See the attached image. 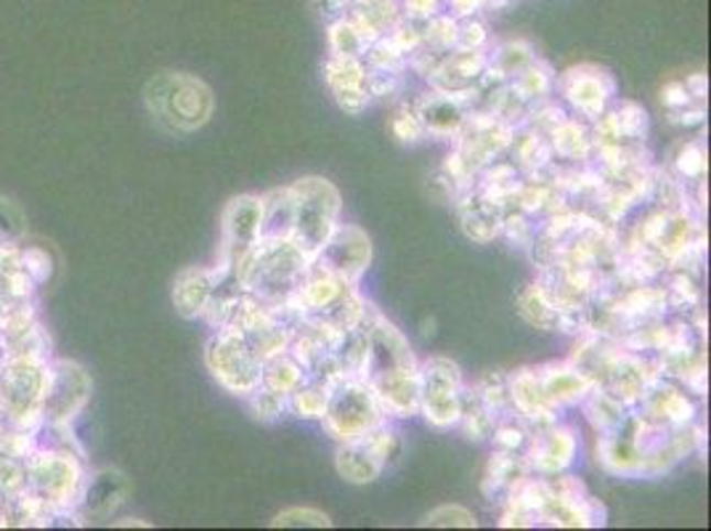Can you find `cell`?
Returning <instances> with one entry per match:
<instances>
[{
    "label": "cell",
    "instance_id": "1",
    "mask_svg": "<svg viewBox=\"0 0 711 531\" xmlns=\"http://www.w3.org/2000/svg\"><path fill=\"white\" fill-rule=\"evenodd\" d=\"M367 369L364 383L372 388L387 418H412L419 410V361L401 329L378 308L364 322Z\"/></svg>",
    "mask_w": 711,
    "mask_h": 531
},
{
    "label": "cell",
    "instance_id": "2",
    "mask_svg": "<svg viewBox=\"0 0 711 531\" xmlns=\"http://www.w3.org/2000/svg\"><path fill=\"white\" fill-rule=\"evenodd\" d=\"M146 109L157 126L171 133H194L212 118L216 99L205 80L189 73H163L149 80Z\"/></svg>",
    "mask_w": 711,
    "mask_h": 531
},
{
    "label": "cell",
    "instance_id": "3",
    "mask_svg": "<svg viewBox=\"0 0 711 531\" xmlns=\"http://www.w3.org/2000/svg\"><path fill=\"white\" fill-rule=\"evenodd\" d=\"M289 189H293L295 205L293 237H289V242L314 263L316 256L327 245V239L332 237L335 226L340 224V192L332 181L321 176H306L295 181V184H289Z\"/></svg>",
    "mask_w": 711,
    "mask_h": 531
},
{
    "label": "cell",
    "instance_id": "4",
    "mask_svg": "<svg viewBox=\"0 0 711 531\" xmlns=\"http://www.w3.org/2000/svg\"><path fill=\"white\" fill-rule=\"evenodd\" d=\"M385 420L387 414L380 407L372 388L364 380L348 378L329 391L321 429H325L329 438H335L338 444H346L367 436V433L378 429Z\"/></svg>",
    "mask_w": 711,
    "mask_h": 531
},
{
    "label": "cell",
    "instance_id": "5",
    "mask_svg": "<svg viewBox=\"0 0 711 531\" xmlns=\"http://www.w3.org/2000/svg\"><path fill=\"white\" fill-rule=\"evenodd\" d=\"M205 365H208L212 378L218 380V386L234 393V397L248 399L255 388H261V356L252 351L244 333H239L234 327L216 329V335L208 340V348H205Z\"/></svg>",
    "mask_w": 711,
    "mask_h": 531
},
{
    "label": "cell",
    "instance_id": "6",
    "mask_svg": "<svg viewBox=\"0 0 711 531\" xmlns=\"http://www.w3.org/2000/svg\"><path fill=\"white\" fill-rule=\"evenodd\" d=\"M419 410L433 429H457L462 414L464 378L457 361L446 356H430L417 369Z\"/></svg>",
    "mask_w": 711,
    "mask_h": 531
},
{
    "label": "cell",
    "instance_id": "7",
    "mask_svg": "<svg viewBox=\"0 0 711 531\" xmlns=\"http://www.w3.org/2000/svg\"><path fill=\"white\" fill-rule=\"evenodd\" d=\"M48 369L35 356H17L0 369V412L19 425H28L41 414Z\"/></svg>",
    "mask_w": 711,
    "mask_h": 531
},
{
    "label": "cell",
    "instance_id": "8",
    "mask_svg": "<svg viewBox=\"0 0 711 531\" xmlns=\"http://www.w3.org/2000/svg\"><path fill=\"white\" fill-rule=\"evenodd\" d=\"M555 88L581 120L594 122L616 101V80L598 64H579L555 77Z\"/></svg>",
    "mask_w": 711,
    "mask_h": 531
},
{
    "label": "cell",
    "instance_id": "9",
    "mask_svg": "<svg viewBox=\"0 0 711 531\" xmlns=\"http://www.w3.org/2000/svg\"><path fill=\"white\" fill-rule=\"evenodd\" d=\"M372 239L364 229H359V226L353 224H338L314 263L332 271L342 282L359 284L361 277H364L367 269L372 266Z\"/></svg>",
    "mask_w": 711,
    "mask_h": 531
},
{
    "label": "cell",
    "instance_id": "10",
    "mask_svg": "<svg viewBox=\"0 0 711 531\" xmlns=\"http://www.w3.org/2000/svg\"><path fill=\"white\" fill-rule=\"evenodd\" d=\"M261 224L263 197H258V194H239V197L226 205L221 218V263H218V269H221L223 274H229L231 266H234L252 245H258V239H261Z\"/></svg>",
    "mask_w": 711,
    "mask_h": 531
},
{
    "label": "cell",
    "instance_id": "11",
    "mask_svg": "<svg viewBox=\"0 0 711 531\" xmlns=\"http://www.w3.org/2000/svg\"><path fill=\"white\" fill-rule=\"evenodd\" d=\"M577 433L560 423L534 429L526 446H523V457H526L528 468L539 473V476H558V473L568 470L573 465V459H577Z\"/></svg>",
    "mask_w": 711,
    "mask_h": 531
},
{
    "label": "cell",
    "instance_id": "12",
    "mask_svg": "<svg viewBox=\"0 0 711 531\" xmlns=\"http://www.w3.org/2000/svg\"><path fill=\"white\" fill-rule=\"evenodd\" d=\"M90 397V380L77 365L59 361L54 369H48V386H45V397L41 414L48 418L51 423H64V420L75 418L83 410Z\"/></svg>",
    "mask_w": 711,
    "mask_h": 531
},
{
    "label": "cell",
    "instance_id": "13",
    "mask_svg": "<svg viewBox=\"0 0 711 531\" xmlns=\"http://www.w3.org/2000/svg\"><path fill=\"white\" fill-rule=\"evenodd\" d=\"M32 487L41 491V502H77L83 489L80 465L67 455H37L28 470Z\"/></svg>",
    "mask_w": 711,
    "mask_h": 531
},
{
    "label": "cell",
    "instance_id": "14",
    "mask_svg": "<svg viewBox=\"0 0 711 531\" xmlns=\"http://www.w3.org/2000/svg\"><path fill=\"white\" fill-rule=\"evenodd\" d=\"M635 410H639L637 414H643V418L650 420V423L669 425V429H680V425L696 423V414H698L696 401L667 378L650 380V383L645 386L643 397L637 399Z\"/></svg>",
    "mask_w": 711,
    "mask_h": 531
},
{
    "label": "cell",
    "instance_id": "15",
    "mask_svg": "<svg viewBox=\"0 0 711 531\" xmlns=\"http://www.w3.org/2000/svg\"><path fill=\"white\" fill-rule=\"evenodd\" d=\"M598 463L605 473L622 478H645V455L639 452L635 436V410L619 425L616 431L600 433Z\"/></svg>",
    "mask_w": 711,
    "mask_h": 531
},
{
    "label": "cell",
    "instance_id": "16",
    "mask_svg": "<svg viewBox=\"0 0 711 531\" xmlns=\"http://www.w3.org/2000/svg\"><path fill=\"white\" fill-rule=\"evenodd\" d=\"M489 67L486 51H449L441 62L436 64V69L428 75L430 90H441V94L464 96L470 109V90L475 88V83L481 80V75Z\"/></svg>",
    "mask_w": 711,
    "mask_h": 531
},
{
    "label": "cell",
    "instance_id": "17",
    "mask_svg": "<svg viewBox=\"0 0 711 531\" xmlns=\"http://www.w3.org/2000/svg\"><path fill=\"white\" fill-rule=\"evenodd\" d=\"M457 199V216H460L462 231L468 235L473 242L486 245L494 242L496 237H502V218H504V207L494 199L486 197L475 184L462 186L455 194Z\"/></svg>",
    "mask_w": 711,
    "mask_h": 531
},
{
    "label": "cell",
    "instance_id": "18",
    "mask_svg": "<svg viewBox=\"0 0 711 531\" xmlns=\"http://www.w3.org/2000/svg\"><path fill=\"white\" fill-rule=\"evenodd\" d=\"M507 393L510 407L518 414L521 420H526L528 429H542V425L558 423V412L553 407V401L545 397L539 383V372L536 367H521L515 372L507 375Z\"/></svg>",
    "mask_w": 711,
    "mask_h": 531
},
{
    "label": "cell",
    "instance_id": "19",
    "mask_svg": "<svg viewBox=\"0 0 711 531\" xmlns=\"http://www.w3.org/2000/svg\"><path fill=\"white\" fill-rule=\"evenodd\" d=\"M415 112L428 136H436V139H457L464 120H468L470 109L464 96L430 90V94H423L415 101Z\"/></svg>",
    "mask_w": 711,
    "mask_h": 531
},
{
    "label": "cell",
    "instance_id": "20",
    "mask_svg": "<svg viewBox=\"0 0 711 531\" xmlns=\"http://www.w3.org/2000/svg\"><path fill=\"white\" fill-rule=\"evenodd\" d=\"M351 288H359V284L342 282L340 277L332 274V271L321 269L319 263H311L308 266L306 277H303L300 288H297V293L289 297V303H293L303 316L321 314V311L332 306L335 301H340V297Z\"/></svg>",
    "mask_w": 711,
    "mask_h": 531
},
{
    "label": "cell",
    "instance_id": "21",
    "mask_svg": "<svg viewBox=\"0 0 711 531\" xmlns=\"http://www.w3.org/2000/svg\"><path fill=\"white\" fill-rule=\"evenodd\" d=\"M536 372H539L542 391L553 401L555 410L581 404V399L594 388L592 380L577 365H571V361H560V365L558 361H549V365L536 367Z\"/></svg>",
    "mask_w": 711,
    "mask_h": 531
},
{
    "label": "cell",
    "instance_id": "22",
    "mask_svg": "<svg viewBox=\"0 0 711 531\" xmlns=\"http://www.w3.org/2000/svg\"><path fill=\"white\" fill-rule=\"evenodd\" d=\"M223 271L218 269H186L173 284V306L184 319H197L208 308L212 290L221 282Z\"/></svg>",
    "mask_w": 711,
    "mask_h": 531
},
{
    "label": "cell",
    "instance_id": "23",
    "mask_svg": "<svg viewBox=\"0 0 711 531\" xmlns=\"http://www.w3.org/2000/svg\"><path fill=\"white\" fill-rule=\"evenodd\" d=\"M532 476V468H528L526 457L523 452H510V449H496L491 455L489 465H486V476H483L481 491L489 502L494 500H504L510 495V489L515 484H521L523 478Z\"/></svg>",
    "mask_w": 711,
    "mask_h": 531
},
{
    "label": "cell",
    "instance_id": "24",
    "mask_svg": "<svg viewBox=\"0 0 711 531\" xmlns=\"http://www.w3.org/2000/svg\"><path fill=\"white\" fill-rule=\"evenodd\" d=\"M346 17L351 19L370 45L396 28V22L404 19V9H401L398 0H351V9Z\"/></svg>",
    "mask_w": 711,
    "mask_h": 531
},
{
    "label": "cell",
    "instance_id": "25",
    "mask_svg": "<svg viewBox=\"0 0 711 531\" xmlns=\"http://www.w3.org/2000/svg\"><path fill=\"white\" fill-rule=\"evenodd\" d=\"M335 468H338L340 478H346L348 484H356V487H367V484H374L387 465L372 452V446L364 442V438H356V442L340 444L338 455H335Z\"/></svg>",
    "mask_w": 711,
    "mask_h": 531
},
{
    "label": "cell",
    "instance_id": "26",
    "mask_svg": "<svg viewBox=\"0 0 711 531\" xmlns=\"http://www.w3.org/2000/svg\"><path fill=\"white\" fill-rule=\"evenodd\" d=\"M125 495H128L125 476L118 470H105L96 478H90L86 495L80 491L77 505H83L90 518H105L120 508L122 500H125Z\"/></svg>",
    "mask_w": 711,
    "mask_h": 531
},
{
    "label": "cell",
    "instance_id": "27",
    "mask_svg": "<svg viewBox=\"0 0 711 531\" xmlns=\"http://www.w3.org/2000/svg\"><path fill=\"white\" fill-rule=\"evenodd\" d=\"M549 147L558 158L568 160V163H590L592 158V128L587 120L568 118L553 128L547 133Z\"/></svg>",
    "mask_w": 711,
    "mask_h": 531
},
{
    "label": "cell",
    "instance_id": "28",
    "mask_svg": "<svg viewBox=\"0 0 711 531\" xmlns=\"http://www.w3.org/2000/svg\"><path fill=\"white\" fill-rule=\"evenodd\" d=\"M510 152H513L515 158L513 165L523 173L542 171V167H547L555 158L547 133L536 131V128L526 126V122H521V128L515 126L513 141H510Z\"/></svg>",
    "mask_w": 711,
    "mask_h": 531
},
{
    "label": "cell",
    "instance_id": "29",
    "mask_svg": "<svg viewBox=\"0 0 711 531\" xmlns=\"http://www.w3.org/2000/svg\"><path fill=\"white\" fill-rule=\"evenodd\" d=\"M515 311L523 322L536 329H547V333H560V308L555 306L553 297L547 295V290L539 282L523 288L518 297H515Z\"/></svg>",
    "mask_w": 711,
    "mask_h": 531
},
{
    "label": "cell",
    "instance_id": "30",
    "mask_svg": "<svg viewBox=\"0 0 711 531\" xmlns=\"http://www.w3.org/2000/svg\"><path fill=\"white\" fill-rule=\"evenodd\" d=\"M293 189L282 186V189H271L263 194V224L261 239H289L293 237Z\"/></svg>",
    "mask_w": 711,
    "mask_h": 531
},
{
    "label": "cell",
    "instance_id": "31",
    "mask_svg": "<svg viewBox=\"0 0 711 531\" xmlns=\"http://www.w3.org/2000/svg\"><path fill=\"white\" fill-rule=\"evenodd\" d=\"M581 407H584L587 420H590L592 429L598 433L616 431L619 425L630 418V412L635 410V407L624 404L622 399L603 391V388H592V391L581 399Z\"/></svg>",
    "mask_w": 711,
    "mask_h": 531
},
{
    "label": "cell",
    "instance_id": "32",
    "mask_svg": "<svg viewBox=\"0 0 711 531\" xmlns=\"http://www.w3.org/2000/svg\"><path fill=\"white\" fill-rule=\"evenodd\" d=\"M555 77H558V75L553 73V67H549L547 62H542L539 56H536V59L528 64L526 69H521V73L515 75L513 80H507V83H510V88H513V94L518 96L521 101L534 104V101L547 99V96L553 94V90H555Z\"/></svg>",
    "mask_w": 711,
    "mask_h": 531
},
{
    "label": "cell",
    "instance_id": "33",
    "mask_svg": "<svg viewBox=\"0 0 711 531\" xmlns=\"http://www.w3.org/2000/svg\"><path fill=\"white\" fill-rule=\"evenodd\" d=\"M496 418L491 414V410L483 404L481 397H478L475 388L464 386L462 391V414H460V429L464 433V438L470 442H486L491 438V431H494Z\"/></svg>",
    "mask_w": 711,
    "mask_h": 531
},
{
    "label": "cell",
    "instance_id": "34",
    "mask_svg": "<svg viewBox=\"0 0 711 531\" xmlns=\"http://www.w3.org/2000/svg\"><path fill=\"white\" fill-rule=\"evenodd\" d=\"M306 378H308L306 369L297 365V361L287 351L271 356V359L263 361L261 386H266L276 393H284V397H289V393H293L295 388L300 386Z\"/></svg>",
    "mask_w": 711,
    "mask_h": 531
},
{
    "label": "cell",
    "instance_id": "35",
    "mask_svg": "<svg viewBox=\"0 0 711 531\" xmlns=\"http://www.w3.org/2000/svg\"><path fill=\"white\" fill-rule=\"evenodd\" d=\"M536 59L534 45L528 41H504L489 54V67L494 69L502 80H513L521 69Z\"/></svg>",
    "mask_w": 711,
    "mask_h": 531
},
{
    "label": "cell",
    "instance_id": "36",
    "mask_svg": "<svg viewBox=\"0 0 711 531\" xmlns=\"http://www.w3.org/2000/svg\"><path fill=\"white\" fill-rule=\"evenodd\" d=\"M327 399H329V391H325L319 383H314V380L306 378L287 397V412L295 414L297 420H321L327 410Z\"/></svg>",
    "mask_w": 711,
    "mask_h": 531
},
{
    "label": "cell",
    "instance_id": "37",
    "mask_svg": "<svg viewBox=\"0 0 711 531\" xmlns=\"http://www.w3.org/2000/svg\"><path fill=\"white\" fill-rule=\"evenodd\" d=\"M325 80L332 94L335 90L364 88L367 64L364 59H353V56H329L325 64Z\"/></svg>",
    "mask_w": 711,
    "mask_h": 531
},
{
    "label": "cell",
    "instance_id": "38",
    "mask_svg": "<svg viewBox=\"0 0 711 531\" xmlns=\"http://www.w3.org/2000/svg\"><path fill=\"white\" fill-rule=\"evenodd\" d=\"M327 37H329V51H332V56H353V59H361V56H364L367 51L364 35L356 30V24L348 17L329 22Z\"/></svg>",
    "mask_w": 711,
    "mask_h": 531
},
{
    "label": "cell",
    "instance_id": "39",
    "mask_svg": "<svg viewBox=\"0 0 711 531\" xmlns=\"http://www.w3.org/2000/svg\"><path fill=\"white\" fill-rule=\"evenodd\" d=\"M675 173L680 181H703L707 176V149L701 141H685L675 152Z\"/></svg>",
    "mask_w": 711,
    "mask_h": 531
},
{
    "label": "cell",
    "instance_id": "40",
    "mask_svg": "<svg viewBox=\"0 0 711 531\" xmlns=\"http://www.w3.org/2000/svg\"><path fill=\"white\" fill-rule=\"evenodd\" d=\"M475 391L494 418H502V414L513 412V407H510V393H507V375L502 372L483 375V378L478 380Z\"/></svg>",
    "mask_w": 711,
    "mask_h": 531
},
{
    "label": "cell",
    "instance_id": "41",
    "mask_svg": "<svg viewBox=\"0 0 711 531\" xmlns=\"http://www.w3.org/2000/svg\"><path fill=\"white\" fill-rule=\"evenodd\" d=\"M248 407L252 418L261 420V423H276V420L287 412V397H284V393L271 391L266 386H261L248 397Z\"/></svg>",
    "mask_w": 711,
    "mask_h": 531
},
{
    "label": "cell",
    "instance_id": "42",
    "mask_svg": "<svg viewBox=\"0 0 711 531\" xmlns=\"http://www.w3.org/2000/svg\"><path fill=\"white\" fill-rule=\"evenodd\" d=\"M457 19V35L455 48L457 51H486L489 43V28L478 14L470 17H455Z\"/></svg>",
    "mask_w": 711,
    "mask_h": 531
},
{
    "label": "cell",
    "instance_id": "43",
    "mask_svg": "<svg viewBox=\"0 0 711 531\" xmlns=\"http://www.w3.org/2000/svg\"><path fill=\"white\" fill-rule=\"evenodd\" d=\"M271 527L274 529H327V527H332V521H329L327 513H321V510H316V508H287V510H282V513L274 516Z\"/></svg>",
    "mask_w": 711,
    "mask_h": 531
},
{
    "label": "cell",
    "instance_id": "44",
    "mask_svg": "<svg viewBox=\"0 0 711 531\" xmlns=\"http://www.w3.org/2000/svg\"><path fill=\"white\" fill-rule=\"evenodd\" d=\"M423 527H438V529H475L478 521L475 516L470 513L462 505H441V508L430 510L428 516L423 518Z\"/></svg>",
    "mask_w": 711,
    "mask_h": 531
},
{
    "label": "cell",
    "instance_id": "45",
    "mask_svg": "<svg viewBox=\"0 0 711 531\" xmlns=\"http://www.w3.org/2000/svg\"><path fill=\"white\" fill-rule=\"evenodd\" d=\"M391 131L401 144H417V141H423L425 136V128L423 122H419L415 107H401L396 115H393V122H391Z\"/></svg>",
    "mask_w": 711,
    "mask_h": 531
},
{
    "label": "cell",
    "instance_id": "46",
    "mask_svg": "<svg viewBox=\"0 0 711 531\" xmlns=\"http://www.w3.org/2000/svg\"><path fill=\"white\" fill-rule=\"evenodd\" d=\"M364 86H367V90H370L372 99H391V96H398L401 75L367 67V83H364Z\"/></svg>",
    "mask_w": 711,
    "mask_h": 531
},
{
    "label": "cell",
    "instance_id": "47",
    "mask_svg": "<svg viewBox=\"0 0 711 531\" xmlns=\"http://www.w3.org/2000/svg\"><path fill=\"white\" fill-rule=\"evenodd\" d=\"M19 235H22V213L11 199L0 197V245H3V239L9 242Z\"/></svg>",
    "mask_w": 711,
    "mask_h": 531
},
{
    "label": "cell",
    "instance_id": "48",
    "mask_svg": "<svg viewBox=\"0 0 711 531\" xmlns=\"http://www.w3.org/2000/svg\"><path fill=\"white\" fill-rule=\"evenodd\" d=\"M332 96H335V101H338V107L342 109V112H348V115H361L372 104V96H370V90H367V86L364 88L335 90Z\"/></svg>",
    "mask_w": 711,
    "mask_h": 531
},
{
    "label": "cell",
    "instance_id": "49",
    "mask_svg": "<svg viewBox=\"0 0 711 531\" xmlns=\"http://www.w3.org/2000/svg\"><path fill=\"white\" fill-rule=\"evenodd\" d=\"M667 120L671 122V126H682V128L701 126V122L707 120V104H703V101L688 104V107L675 109V112H669Z\"/></svg>",
    "mask_w": 711,
    "mask_h": 531
},
{
    "label": "cell",
    "instance_id": "50",
    "mask_svg": "<svg viewBox=\"0 0 711 531\" xmlns=\"http://www.w3.org/2000/svg\"><path fill=\"white\" fill-rule=\"evenodd\" d=\"M661 104L667 107V112H675V109H682L688 107V104H693V99H690L688 88H685L682 80H669L667 86L661 88Z\"/></svg>",
    "mask_w": 711,
    "mask_h": 531
},
{
    "label": "cell",
    "instance_id": "51",
    "mask_svg": "<svg viewBox=\"0 0 711 531\" xmlns=\"http://www.w3.org/2000/svg\"><path fill=\"white\" fill-rule=\"evenodd\" d=\"M316 14L325 17L327 22H335V19H342L351 9V0H314Z\"/></svg>",
    "mask_w": 711,
    "mask_h": 531
},
{
    "label": "cell",
    "instance_id": "52",
    "mask_svg": "<svg viewBox=\"0 0 711 531\" xmlns=\"http://www.w3.org/2000/svg\"><path fill=\"white\" fill-rule=\"evenodd\" d=\"M685 88H688L690 99L693 101H707V94H709V80L703 73H693L685 77Z\"/></svg>",
    "mask_w": 711,
    "mask_h": 531
},
{
    "label": "cell",
    "instance_id": "53",
    "mask_svg": "<svg viewBox=\"0 0 711 531\" xmlns=\"http://www.w3.org/2000/svg\"><path fill=\"white\" fill-rule=\"evenodd\" d=\"M507 6H513V0H483V9L489 11H502L507 9Z\"/></svg>",
    "mask_w": 711,
    "mask_h": 531
}]
</instances>
